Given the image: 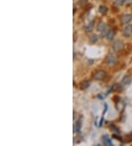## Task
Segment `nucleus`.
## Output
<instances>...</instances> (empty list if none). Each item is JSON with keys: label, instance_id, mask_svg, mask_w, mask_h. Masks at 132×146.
Returning <instances> with one entry per match:
<instances>
[{"label": "nucleus", "instance_id": "1", "mask_svg": "<svg viewBox=\"0 0 132 146\" xmlns=\"http://www.w3.org/2000/svg\"><path fill=\"white\" fill-rule=\"evenodd\" d=\"M123 45H124V44H123V41L117 40V41L114 42V44L112 45V49L115 52H118V51H120L122 50L123 47Z\"/></svg>", "mask_w": 132, "mask_h": 146}, {"label": "nucleus", "instance_id": "2", "mask_svg": "<svg viewBox=\"0 0 132 146\" xmlns=\"http://www.w3.org/2000/svg\"><path fill=\"white\" fill-rule=\"evenodd\" d=\"M117 61V58L114 54L109 53L106 56V64L109 65H114Z\"/></svg>", "mask_w": 132, "mask_h": 146}, {"label": "nucleus", "instance_id": "3", "mask_svg": "<svg viewBox=\"0 0 132 146\" xmlns=\"http://www.w3.org/2000/svg\"><path fill=\"white\" fill-rule=\"evenodd\" d=\"M106 72L104 70H98L95 72L94 74V78L97 80H104V78L106 77Z\"/></svg>", "mask_w": 132, "mask_h": 146}, {"label": "nucleus", "instance_id": "4", "mask_svg": "<svg viewBox=\"0 0 132 146\" xmlns=\"http://www.w3.org/2000/svg\"><path fill=\"white\" fill-rule=\"evenodd\" d=\"M131 35H132V25H128L123 30V35L125 37H130Z\"/></svg>", "mask_w": 132, "mask_h": 146}, {"label": "nucleus", "instance_id": "5", "mask_svg": "<svg viewBox=\"0 0 132 146\" xmlns=\"http://www.w3.org/2000/svg\"><path fill=\"white\" fill-rule=\"evenodd\" d=\"M132 21V15L131 14H125L122 16L121 22L123 24H128Z\"/></svg>", "mask_w": 132, "mask_h": 146}, {"label": "nucleus", "instance_id": "6", "mask_svg": "<svg viewBox=\"0 0 132 146\" xmlns=\"http://www.w3.org/2000/svg\"><path fill=\"white\" fill-rule=\"evenodd\" d=\"M90 81L87 80H83V81H81V82L80 83L79 86H80V89L83 90V89H87L88 87L90 86Z\"/></svg>", "mask_w": 132, "mask_h": 146}, {"label": "nucleus", "instance_id": "7", "mask_svg": "<svg viewBox=\"0 0 132 146\" xmlns=\"http://www.w3.org/2000/svg\"><path fill=\"white\" fill-rule=\"evenodd\" d=\"M131 77L128 76V75H126V76H125V77L123 78L121 83H122V85H123V86H125L129 85V84L131 83Z\"/></svg>", "mask_w": 132, "mask_h": 146}, {"label": "nucleus", "instance_id": "8", "mask_svg": "<svg viewBox=\"0 0 132 146\" xmlns=\"http://www.w3.org/2000/svg\"><path fill=\"white\" fill-rule=\"evenodd\" d=\"M102 139H103V142H104V144L105 145H110V146L113 145V144H112L111 139H109V137L107 135L103 136H102Z\"/></svg>", "mask_w": 132, "mask_h": 146}, {"label": "nucleus", "instance_id": "9", "mask_svg": "<svg viewBox=\"0 0 132 146\" xmlns=\"http://www.w3.org/2000/svg\"><path fill=\"white\" fill-rule=\"evenodd\" d=\"M94 25H95L94 22H91L89 24L87 25L86 27H85L86 32H91L93 30V28H94Z\"/></svg>", "mask_w": 132, "mask_h": 146}, {"label": "nucleus", "instance_id": "10", "mask_svg": "<svg viewBox=\"0 0 132 146\" xmlns=\"http://www.w3.org/2000/svg\"><path fill=\"white\" fill-rule=\"evenodd\" d=\"M105 28H106V25H105V24H104V22H100V23H98V24L97 25V27H96L97 30L99 31V32H102Z\"/></svg>", "mask_w": 132, "mask_h": 146}, {"label": "nucleus", "instance_id": "11", "mask_svg": "<svg viewBox=\"0 0 132 146\" xmlns=\"http://www.w3.org/2000/svg\"><path fill=\"white\" fill-rule=\"evenodd\" d=\"M107 11H108V8H107V7L104 6V5H101V6H100V7H99V12H100L101 13H102V14H105V13H107Z\"/></svg>", "mask_w": 132, "mask_h": 146}, {"label": "nucleus", "instance_id": "12", "mask_svg": "<svg viewBox=\"0 0 132 146\" xmlns=\"http://www.w3.org/2000/svg\"><path fill=\"white\" fill-rule=\"evenodd\" d=\"M114 32L113 30H110L109 32L107 33V35H106V37L109 40H112L113 38H114Z\"/></svg>", "mask_w": 132, "mask_h": 146}, {"label": "nucleus", "instance_id": "13", "mask_svg": "<svg viewBox=\"0 0 132 146\" xmlns=\"http://www.w3.org/2000/svg\"><path fill=\"white\" fill-rule=\"evenodd\" d=\"M81 120H78L76 122V125H75V128L76 129V131L79 132L80 130H81Z\"/></svg>", "mask_w": 132, "mask_h": 146}, {"label": "nucleus", "instance_id": "14", "mask_svg": "<svg viewBox=\"0 0 132 146\" xmlns=\"http://www.w3.org/2000/svg\"><path fill=\"white\" fill-rule=\"evenodd\" d=\"M126 1V0H114V3L117 6H121L124 4V2Z\"/></svg>", "mask_w": 132, "mask_h": 146}, {"label": "nucleus", "instance_id": "15", "mask_svg": "<svg viewBox=\"0 0 132 146\" xmlns=\"http://www.w3.org/2000/svg\"><path fill=\"white\" fill-rule=\"evenodd\" d=\"M90 41H91V42H93V43L96 42V41H98V36H97L96 35H91V36H90Z\"/></svg>", "mask_w": 132, "mask_h": 146}, {"label": "nucleus", "instance_id": "16", "mask_svg": "<svg viewBox=\"0 0 132 146\" xmlns=\"http://www.w3.org/2000/svg\"><path fill=\"white\" fill-rule=\"evenodd\" d=\"M87 3V0H79V4L80 6H84Z\"/></svg>", "mask_w": 132, "mask_h": 146}, {"label": "nucleus", "instance_id": "17", "mask_svg": "<svg viewBox=\"0 0 132 146\" xmlns=\"http://www.w3.org/2000/svg\"><path fill=\"white\" fill-rule=\"evenodd\" d=\"M107 109H108V106H107V105H106V104H105V109H104V114H105V112H106Z\"/></svg>", "mask_w": 132, "mask_h": 146}, {"label": "nucleus", "instance_id": "18", "mask_svg": "<svg viewBox=\"0 0 132 146\" xmlns=\"http://www.w3.org/2000/svg\"><path fill=\"white\" fill-rule=\"evenodd\" d=\"M126 1H128V0H126Z\"/></svg>", "mask_w": 132, "mask_h": 146}]
</instances>
